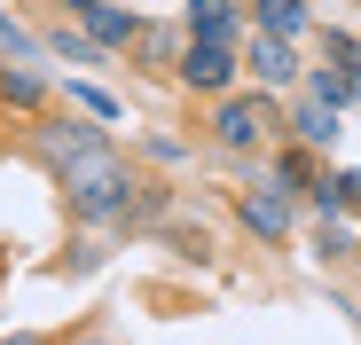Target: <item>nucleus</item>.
Here are the masks:
<instances>
[{
  "mask_svg": "<svg viewBox=\"0 0 361 345\" xmlns=\"http://www.w3.org/2000/svg\"><path fill=\"white\" fill-rule=\"evenodd\" d=\"M55 189H63L71 220H126V212H149V196H142V181H134V165L118 157L110 142L79 149L71 165H55Z\"/></svg>",
  "mask_w": 361,
  "mask_h": 345,
  "instance_id": "nucleus-1",
  "label": "nucleus"
},
{
  "mask_svg": "<svg viewBox=\"0 0 361 345\" xmlns=\"http://www.w3.org/2000/svg\"><path fill=\"white\" fill-rule=\"evenodd\" d=\"M267 134H275V102L267 94H228L212 110V142L220 149H267Z\"/></svg>",
  "mask_w": 361,
  "mask_h": 345,
  "instance_id": "nucleus-2",
  "label": "nucleus"
},
{
  "mask_svg": "<svg viewBox=\"0 0 361 345\" xmlns=\"http://www.w3.org/2000/svg\"><path fill=\"white\" fill-rule=\"evenodd\" d=\"M180 79H189L197 94H220L228 79H235V47H220V39H189L180 47V63H173Z\"/></svg>",
  "mask_w": 361,
  "mask_h": 345,
  "instance_id": "nucleus-3",
  "label": "nucleus"
},
{
  "mask_svg": "<svg viewBox=\"0 0 361 345\" xmlns=\"http://www.w3.org/2000/svg\"><path fill=\"white\" fill-rule=\"evenodd\" d=\"M244 63L259 71V87H290V79H298V55H290V39H275V32H252Z\"/></svg>",
  "mask_w": 361,
  "mask_h": 345,
  "instance_id": "nucleus-4",
  "label": "nucleus"
},
{
  "mask_svg": "<svg viewBox=\"0 0 361 345\" xmlns=\"http://www.w3.org/2000/svg\"><path fill=\"white\" fill-rule=\"evenodd\" d=\"M71 16H87V39H94V47H134V39H142V24H134L126 8H110V0H87V8H71Z\"/></svg>",
  "mask_w": 361,
  "mask_h": 345,
  "instance_id": "nucleus-5",
  "label": "nucleus"
},
{
  "mask_svg": "<svg viewBox=\"0 0 361 345\" xmlns=\"http://www.w3.org/2000/svg\"><path fill=\"white\" fill-rule=\"evenodd\" d=\"M244 227H252V236H290V196L283 189H244Z\"/></svg>",
  "mask_w": 361,
  "mask_h": 345,
  "instance_id": "nucleus-6",
  "label": "nucleus"
},
{
  "mask_svg": "<svg viewBox=\"0 0 361 345\" xmlns=\"http://www.w3.org/2000/svg\"><path fill=\"white\" fill-rule=\"evenodd\" d=\"M94 142H102L94 126H39V134H32V149H39L47 165H71V157H79V149H94Z\"/></svg>",
  "mask_w": 361,
  "mask_h": 345,
  "instance_id": "nucleus-7",
  "label": "nucleus"
},
{
  "mask_svg": "<svg viewBox=\"0 0 361 345\" xmlns=\"http://www.w3.org/2000/svg\"><path fill=\"white\" fill-rule=\"evenodd\" d=\"M189 39H220V47H235V8H228V0H189Z\"/></svg>",
  "mask_w": 361,
  "mask_h": 345,
  "instance_id": "nucleus-8",
  "label": "nucleus"
},
{
  "mask_svg": "<svg viewBox=\"0 0 361 345\" xmlns=\"http://www.w3.org/2000/svg\"><path fill=\"white\" fill-rule=\"evenodd\" d=\"M298 142H307V149H322V142H338V102H322V94H307V102H298Z\"/></svg>",
  "mask_w": 361,
  "mask_h": 345,
  "instance_id": "nucleus-9",
  "label": "nucleus"
},
{
  "mask_svg": "<svg viewBox=\"0 0 361 345\" xmlns=\"http://www.w3.org/2000/svg\"><path fill=\"white\" fill-rule=\"evenodd\" d=\"M252 24L290 39V32H307V0H252Z\"/></svg>",
  "mask_w": 361,
  "mask_h": 345,
  "instance_id": "nucleus-10",
  "label": "nucleus"
},
{
  "mask_svg": "<svg viewBox=\"0 0 361 345\" xmlns=\"http://www.w3.org/2000/svg\"><path fill=\"white\" fill-rule=\"evenodd\" d=\"M0 102H16V110H39V102H47L39 71H24V63H0Z\"/></svg>",
  "mask_w": 361,
  "mask_h": 345,
  "instance_id": "nucleus-11",
  "label": "nucleus"
},
{
  "mask_svg": "<svg viewBox=\"0 0 361 345\" xmlns=\"http://www.w3.org/2000/svg\"><path fill=\"white\" fill-rule=\"evenodd\" d=\"M39 55H47V47H39L16 16H0V63H39Z\"/></svg>",
  "mask_w": 361,
  "mask_h": 345,
  "instance_id": "nucleus-12",
  "label": "nucleus"
},
{
  "mask_svg": "<svg viewBox=\"0 0 361 345\" xmlns=\"http://www.w3.org/2000/svg\"><path fill=\"white\" fill-rule=\"evenodd\" d=\"M275 172H283V189H314V157H307V149H290Z\"/></svg>",
  "mask_w": 361,
  "mask_h": 345,
  "instance_id": "nucleus-13",
  "label": "nucleus"
},
{
  "mask_svg": "<svg viewBox=\"0 0 361 345\" xmlns=\"http://www.w3.org/2000/svg\"><path fill=\"white\" fill-rule=\"evenodd\" d=\"M71 102H79V110H94V118H118V102H110V94H102V87H87V79H79V87H71Z\"/></svg>",
  "mask_w": 361,
  "mask_h": 345,
  "instance_id": "nucleus-14",
  "label": "nucleus"
},
{
  "mask_svg": "<svg viewBox=\"0 0 361 345\" xmlns=\"http://www.w3.org/2000/svg\"><path fill=\"white\" fill-rule=\"evenodd\" d=\"M55 55H71V63H94V39H71V32H55Z\"/></svg>",
  "mask_w": 361,
  "mask_h": 345,
  "instance_id": "nucleus-15",
  "label": "nucleus"
},
{
  "mask_svg": "<svg viewBox=\"0 0 361 345\" xmlns=\"http://www.w3.org/2000/svg\"><path fill=\"white\" fill-rule=\"evenodd\" d=\"M322 55H330V63L345 71V63H353V39H345V32H322Z\"/></svg>",
  "mask_w": 361,
  "mask_h": 345,
  "instance_id": "nucleus-16",
  "label": "nucleus"
},
{
  "mask_svg": "<svg viewBox=\"0 0 361 345\" xmlns=\"http://www.w3.org/2000/svg\"><path fill=\"white\" fill-rule=\"evenodd\" d=\"M345 79H353V102H361V55H353V63H345Z\"/></svg>",
  "mask_w": 361,
  "mask_h": 345,
  "instance_id": "nucleus-17",
  "label": "nucleus"
},
{
  "mask_svg": "<svg viewBox=\"0 0 361 345\" xmlns=\"http://www.w3.org/2000/svg\"><path fill=\"white\" fill-rule=\"evenodd\" d=\"M8 345H47V337H32V330H16V337H8Z\"/></svg>",
  "mask_w": 361,
  "mask_h": 345,
  "instance_id": "nucleus-18",
  "label": "nucleus"
},
{
  "mask_svg": "<svg viewBox=\"0 0 361 345\" xmlns=\"http://www.w3.org/2000/svg\"><path fill=\"white\" fill-rule=\"evenodd\" d=\"M79 345H110V337H79Z\"/></svg>",
  "mask_w": 361,
  "mask_h": 345,
  "instance_id": "nucleus-19",
  "label": "nucleus"
}]
</instances>
